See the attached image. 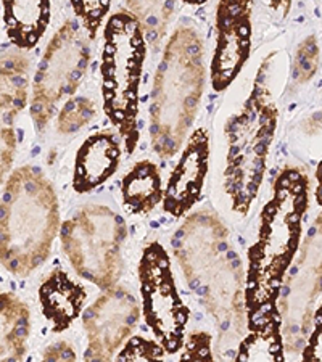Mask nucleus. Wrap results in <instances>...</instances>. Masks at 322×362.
Here are the masks:
<instances>
[{
  "label": "nucleus",
  "mask_w": 322,
  "mask_h": 362,
  "mask_svg": "<svg viewBox=\"0 0 322 362\" xmlns=\"http://www.w3.org/2000/svg\"><path fill=\"white\" fill-rule=\"evenodd\" d=\"M306 206L308 177L298 169H285L263 211L260 240L250 250L247 305L253 322L272 316L279 285L300 243Z\"/></svg>",
  "instance_id": "obj_1"
},
{
  "label": "nucleus",
  "mask_w": 322,
  "mask_h": 362,
  "mask_svg": "<svg viewBox=\"0 0 322 362\" xmlns=\"http://www.w3.org/2000/svg\"><path fill=\"white\" fill-rule=\"evenodd\" d=\"M144 311L147 324L169 353L183 344L187 311L178 296L165 250L151 245L140 262Z\"/></svg>",
  "instance_id": "obj_8"
},
{
  "label": "nucleus",
  "mask_w": 322,
  "mask_h": 362,
  "mask_svg": "<svg viewBox=\"0 0 322 362\" xmlns=\"http://www.w3.org/2000/svg\"><path fill=\"white\" fill-rule=\"evenodd\" d=\"M122 202L134 213H147L161 200V179L158 168L140 161L122 180Z\"/></svg>",
  "instance_id": "obj_16"
},
{
  "label": "nucleus",
  "mask_w": 322,
  "mask_h": 362,
  "mask_svg": "<svg viewBox=\"0 0 322 362\" xmlns=\"http://www.w3.org/2000/svg\"><path fill=\"white\" fill-rule=\"evenodd\" d=\"M316 180H318V189H316V198H318V203L322 206V163L319 168L316 169Z\"/></svg>",
  "instance_id": "obj_29"
},
{
  "label": "nucleus",
  "mask_w": 322,
  "mask_h": 362,
  "mask_svg": "<svg viewBox=\"0 0 322 362\" xmlns=\"http://www.w3.org/2000/svg\"><path fill=\"white\" fill-rule=\"evenodd\" d=\"M102 52L105 115L125 139L127 153L139 140V89L147 54L144 28L132 13L120 10L107 23Z\"/></svg>",
  "instance_id": "obj_4"
},
{
  "label": "nucleus",
  "mask_w": 322,
  "mask_h": 362,
  "mask_svg": "<svg viewBox=\"0 0 322 362\" xmlns=\"http://www.w3.org/2000/svg\"><path fill=\"white\" fill-rule=\"evenodd\" d=\"M125 223L111 209L89 204L64 223L62 242L79 276L110 288L120 277Z\"/></svg>",
  "instance_id": "obj_6"
},
{
  "label": "nucleus",
  "mask_w": 322,
  "mask_h": 362,
  "mask_svg": "<svg viewBox=\"0 0 322 362\" xmlns=\"http://www.w3.org/2000/svg\"><path fill=\"white\" fill-rule=\"evenodd\" d=\"M58 229V200L44 174L23 166L11 174L2 198V262L26 276L50 253Z\"/></svg>",
  "instance_id": "obj_3"
},
{
  "label": "nucleus",
  "mask_w": 322,
  "mask_h": 362,
  "mask_svg": "<svg viewBox=\"0 0 322 362\" xmlns=\"http://www.w3.org/2000/svg\"><path fill=\"white\" fill-rule=\"evenodd\" d=\"M71 5L76 16L89 33V37H96L98 28L108 13L111 0H71Z\"/></svg>",
  "instance_id": "obj_22"
},
{
  "label": "nucleus",
  "mask_w": 322,
  "mask_h": 362,
  "mask_svg": "<svg viewBox=\"0 0 322 362\" xmlns=\"http://www.w3.org/2000/svg\"><path fill=\"white\" fill-rule=\"evenodd\" d=\"M292 0H271V8L279 11V13L287 15L290 10Z\"/></svg>",
  "instance_id": "obj_28"
},
{
  "label": "nucleus",
  "mask_w": 322,
  "mask_h": 362,
  "mask_svg": "<svg viewBox=\"0 0 322 362\" xmlns=\"http://www.w3.org/2000/svg\"><path fill=\"white\" fill-rule=\"evenodd\" d=\"M96 116V107L89 98H73L64 103L57 119V129L62 134L78 132L81 127L89 124Z\"/></svg>",
  "instance_id": "obj_21"
},
{
  "label": "nucleus",
  "mask_w": 322,
  "mask_h": 362,
  "mask_svg": "<svg viewBox=\"0 0 322 362\" xmlns=\"http://www.w3.org/2000/svg\"><path fill=\"white\" fill-rule=\"evenodd\" d=\"M5 33L20 49H33L50 21V0H2Z\"/></svg>",
  "instance_id": "obj_14"
},
{
  "label": "nucleus",
  "mask_w": 322,
  "mask_h": 362,
  "mask_svg": "<svg viewBox=\"0 0 322 362\" xmlns=\"http://www.w3.org/2000/svg\"><path fill=\"white\" fill-rule=\"evenodd\" d=\"M319 66V47L314 36L304 39L300 44L295 58V79L300 83H306L313 78Z\"/></svg>",
  "instance_id": "obj_23"
},
{
  "label": "nucleus",
  "mask_w": 322,
  "mask_h": 362,
  "mask_svg": "<svg viewBox=\"0 0 322 362\" xmlns=\"http://www.w3.org/2000/svg\"><path fill=\"white\" fill-rule=\"evenodd\" d=\"M183 2L190 4V5H202V4L207 2V0H183Z\"/></svg>",
  "instance_id": "obj_30"
},
{
  "label": "nucleus",
  "mask_w": 322,
  "mask_h": 362,
  "mask_svg": "<svg viewBox=\"0 0 322 362\" xmlns=\"http://www.w3.org/2000/svg\"><path fill=\"white\" fill-rule=\"evenodd\" d=\"M226 237L227 230L218 218L208 213H197L187 219L173 240L185 279L197 293L229 255Z\"/></svg>",
  "instance_id": "obj_9"
},
{
  "label": "nucleus",
  "mask_w": 322,
  "mask_h": 362,
  "mask_svg": "<svg viewBox=\"0 0 322 362\" xmlns=\"http://www.w3.org/2000/svg\"><path fill=\"white\" fill-rule=\"evenodd\" d=\"M303 358L306 361H322V308L319 309V313L316 314L314 332L311 338H309L306 349H304Z\"/></svg>",
  "instance_id": "obj_25"
},
{
  "label": "nucleus",
  "mask_w": 322,
  "mask_h": 362,
  "mask_svg": "<svg viewBox=\"0 0 322 362\" xmlns=\"http://www.w3.org/2000/svg\"><path fill=\"white\" fill-rule=\"evenodd\" d=\"M139 320V308L129 291L111 288L84 314V330L89 338L86 358L107 361L132 334Z\"/></svg>",
  "instance_id": "obj_11"
},
{
  "label": "nucleus",
  "mask_w": 322,
  "mask_h": 362,
  "mask_svg": "<svg viewBox=\"0 0 322 362\" xmlns=\"http://www.w3.org/2000/svg\"><path fill=\"white\" fill-rule=\"evenodd\" d=\"M89 58L83 29L76 21H67L50 40L34 79L31 116L39 131L54 116L57 105L78 89Z\"/></svg>",
  "instance_id": "obj_7"
},
{
  "label": "nucleus",
  "mask_w": 322,
  "mask_h": 362,
  "mask_svg": "<svg viewBox=\"0 0 322 362\" xmlns=\"http://www.w3.org/2000/svg\"><path fill=\"white\" fill-rule=\"evenodd\" d=\"M208 132L197 129L187 142L184 153L169 177L165 192V209L169 214L183 216L195 204L208 173Z\"/></svg>",
  "instance_id": "obj_12"
},
{
  "label": "nucleus",
  "mask_w": 322,
  "mask_h": 362,
  "mask_svg": "<svg viewBox=\"0 0 322 362\" xmlns=\"http://www.w3.org/2000/svg\"><path fill=\"white\" fill-rule=\"evenodd\" d=\"M86 293L78 284L71 282L62 271H57L40 287V303L45 317L55 330H64L83 308Z\"/></svg>",
  "instance_id": "obj_15"
},
{
  "label": "nucleus",
  "mask_w": 322,
  "mask_h": 362,
  "mask_svg": "<svg viewBox=\"0 0 322 362\" xmlns=\"http://www.w3.org/2000/svg\"><path fill=\"white\" fill-rule=\"evenodd\" d=\"M120 160V145L111 134L98 132L87 139L76 156L74 190L86 194L107 182L118 169Z\"/></svg>",
  "instance_id": "obj_13"
},
{
  "label": "nucleus",
  "mask_w": 322,
  "mask_h": 362,
  "mask_svg": "<svg viewBox=\"0 0 322 362\" xmlns=\"http://www.w3.org/2000/svg\"><path fill=\"white\" fill-rule=\"evenodd\" d=\"M16 150V136L13 129L8 126L2 127V179H5V174L10 171L11 161H13Z\"/></svg>",
  "instance_id": "obj_26"
},
{
  "label": "nucleus",
  "mask_w": 322,
  "mask_h": 362,
  "mask_svg": "<svg viewBox=\"0 0 322 362\" xmlns=\"http://www.w3.org/2000/svg\"><path fill=\"white\" fill-rule=\"evenodd\" d=\"M318 229H322V216H321L319 221H318Z\"/></svg>",
  "instance_id": "obj_31"
},
{
  "label": "nucleus",
  "mask_w": 322,
  "mask_h": 362,
  "mask_svg": "<svg viewBox=\"0 0 322 362\" xmlns=\"http://www.w3.org/2000/svg\"><path fill=\"white\" fill-rule=\"evenodd\" d=\"M272 316L253 322V334L242 343L240 361H282L279 324Z\"/></svg>",
  "instance_id": "obj_19"
},
{
  "label": "nucleus",
  "mask_w": 322,
  "mask_h": 362,
  "mask_svg": "<svg viewBox=\"0 0 322 362\" xmlns=\"http://www.w3.org/2000/svg\"><path fill=\"white\" fill-rule=\"evenodd\" d=\"M44 358L45 359H49V361H74V353H73V349L68 346V344H64V343H60V344H55V346H52L49 351H47L45 354H44Z\"/></svg>",
  "instance_id": "obj_27"
},
{
  "label": "nucleus",
  "mask_w": 322,
  "mask_h": 362,
  "mask_svg": "<svg viewBox=\"0 0 322 362\" xmlns=\"http://www.w3.org/2000/svg\"><path fill=\"white\" fill-rule=\"evenodd\" d=\"M251 7L253 0H219L212 62V83L216 92L231 86L250 55Z\"/></svg>",
  "instance_id": "obj_10"
},
{
  "label": "nucleus",
  "mask_w": 322,
  "mask_h": 362,
  "mask_svg": "<svg viewBox=\"0 0 322 362\" xmlns=\"http://www.w3.org/2000/svg\"><path fill=\"white\" fill-rule=\"evenodd\" d=\"M161 358V349L144 338H132L125 351L120 354V361H155Z\"/></svg>",
  "instance_id": "obj_24"
},
{
  "label": "nucleus",
  "mask_w": 322,
  "mask_h": 362,
  "mask_svg": "<svg viewBox=\"0 0 322 362\" xmlns=\"http://www.w3.org/2000/svg\"><path fill=\"white\" fill-rule=\"evenodd\" d=\"M2 361H18L25 356L29 335L28 308L15 295H2Z\"/></svg>",
  "instance_id": "obj_18"
},
{
  "label": "nucleus",
  "mask_w": 322,
  "mask_h": 362,
  "mask_svg": "<svg viewBox=\"0 0 322 362\" xmlns=\"http://www.w3.org/2000/svg\"><path fill=\"white\" fill-rule=\"evenodd\" d=\"M127 7L142 25L150 42L156 44L171 23L174 0H127Z\"/></svg>",
  "instance_id": "obj_20"
},
{
  "label": "nucleus",
  "mask_w": 322,
  "mask_h": 362,
  "mask_svg": "<svg viewBox=\"0 0 322 362\" xmlns=\"http://www.w3.org/2000/svg\"><path fill=\"white\" fill-rule=\"evenodd\" d=\"M200 34L180 26L166 44L156 69L150 105V136L155 151L169 158L183 147L195 121L205 84Z\"/></svg>",
  "instance_id": "obj_2"
},
{
  "label": "nucleus",
  "mask_w": 322,
  "mask_h": 362,
  "mask_svg": "<svg viewBox=\"0 0 322 362\" xmlns=\"http://www.w3.org/2000/svg\"><path fill=\"white\" fill-rule=\"evenodd\" d=\"M29 62L20 54L2 58V122L10 124L28 102Z\"/></svg>",
  "instance_id": "obj_17"
},
{
  "label": "nucleus",
  "mask_w": 322,
  "mask_h": 362,
  "mask_svg": "<svg viewBox=\"0 0 322 362\" xmlns=\"http://www.w3.org/2000/svg\"><path fill=\"white\" fill-rule=\"evenodd\" d=\"M277 107L258 81L242 112L227 124L226 190L236 211L247 213L265 177L269 148L277 126Z\"/></svg>",
  "instance_id": "obj_5"
}]
</instances>
